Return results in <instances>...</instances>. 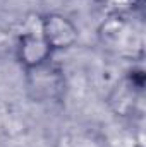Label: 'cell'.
<instances>
[{
    "label": "cell",
    "instance_id": "obj_1",
    "mask_svg": "<svg viewBox=\"0 0 146 147\" xmlns=\"http://www.w3.org/2000/svg\"><path fill=\"white\" fill-rule=\"evenodd\" d=\"M53 51L50 50V46L46 45L45 38L41 34L40 29V19H38L36 28H26L23 31V34L19 36L17 41V58L23 63V67H26L28 70H35L41 69L48 63V60L52 58Z\"/></svg>",
    "mask_w": 146,
    "mask_h": 147
},
{
    "label": "cell",
    "instance_id": "obj_2",
    "mask_svg": "<svg viewBox=\"0 0 146 147\" xmlns=\"http://www.w3.org/2000/svg\"><path fill=\"white\" fill-rule=\"evenodd\" d=\"M40 29H41V34L45 38L46 45L50 46V50L53 53L71 48L79 39L77 26L69 17H65L62 14L53 12V14H46L45 17H41Z\"/></svg>",
    "mask_w": 146,
    "mask_h": 147
}]
</instances>
